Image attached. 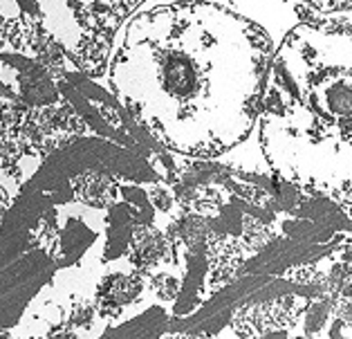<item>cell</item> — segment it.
Listing matches in <instances>:
<instances>
[{
  "label": "cell",
  "instance_id": "cell-1",
  "mask_svg": "<svg viewBox=\"0 0 352 339\" xmlns=\"http://www.w3.org/2000/svg\"><path fill=\"white\" fill-rule=\"evenodd\" d=\"M177 160L94 133L47 155L0 220V337L90 328L106 276L182 263Z\"/></svg>",
  "mask_w": 352,
  "mask_h": 339
},
{
  "label": "cell",
  "instance_id": "cell-3",
  "mask_svg": "<svg viewBox=\"0 0 352 339\" xmlns=\"http://www.w3.org/2000/svg\"><path fill=\"white\" fill-rule=\"evenodd\" d=\"M274 178L352 203V28L307 19L274 52L258 110Z\"/></svg>",
  "mask_w": 352,
  "mask_h": 339
},
{
  "label": "cell",
  "instance_id": "cell-2",
  "mask_svg": "<svg viewBox=\"0 0 352 339\" xmlns=\"http://www.w3.org/2000/svg\"><path fill=\"white\" fill-rule=\"evenodd\" d=\"M274 48L254 21L207 0L135 14L108 63V88L166 151L211 160L258 121Z\"/></svg>",
  "mask_w": 352,
  "mask_h": 339
},
{
  "label": "cell",
  "instance_id": "cell-7",
  "mask_svg": "<svg viewBox=\"0 0 352 339\" xmlns=\"http://www.w3.org/2000/svg\"><path fill=\"white\" fill-rule=\"evenodd\" d=\"M300 3L319 16H330V14L352 10V0H300Z\"/></svg>",
  "mask_w": 352,
  "mask_h": 339
},
{
  "label": "cell",
  "instance_id": "cell-6",
  "mask_svg": "<svg viewBox=\"0 0 352 339\" xmlns=\"http://www.w3.org/2000/svg\"><path fill=\"white\" fill-rule=\"evenodd\" d=\"M334 310V297L332 294H323L319 299H312L310 306L305 310V335L312 337L325 326V321L330 319Z\"/></svg>",
  "mask_w": 352,
  "mask_h": 339
},
{
  "label": "cell",
  "instance_id": "cell-5",
  "mask_svg": "<svg viewBox=\"0 0 352 339\" xmlns=\"http://www.w3.org/2000/svg\"><path fill=\"white\" fill-rule=\"evenodd\" d=\"M110 321L113 324L106 326L104 333L94 339H162V335L168 330L170 310L162 301H155L140 315H131L126 319L117 317Z\"/></svg>",
  "mask_w": 352,
  "mask_h": 339
},
{
  "label": "cell",
  "instance_id": "cell-8",
  "mask_svg": "<svg viewBox=\"0 0 352 339\" xmlns=\"http://www.w3.org/2000/svg\"><path fill=\"white\" fill-rule=\"evenodd\" d=\"M3 103H5V101H3V99H0V108H3Z\"/></svg>",
  "mask_w": 352,
  "mask_h": 339
},
{
  "label": "cell",
  "instance_id": "cell-4",
  "mask_svg": "<svg viewBox=\"0 0 352 339\" xmlns=\"http://www.w3.org/2000/svg\"><path fill=\"white\" fill-rule=\"evenodd\" d=\"M303 297L289 292L278 297L252 301L247 306H240L231 319V330L240 339H256L274 330H289L296 326L298 315L303 312Z\"/></svg>",
  "mask_w": 352,
  "mask_h": 339
}]
</instances>
